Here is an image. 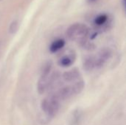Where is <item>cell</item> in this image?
Returning a JSON list of instances; mask_svg holds the SVG:
<instances>
[{"mask_svg": "<svg viewBox=\"0 0 126 125\" xmlns=\"http://www.w3.org/2000/svg\"><path fill=\"white\" fill-rule=\"evenodd\" d=\"M64 44H65V41L63 40H62V39L57 40L51 44L49 49L52 52H55L58 51L59 49H62L63 47Z\"/></svg>", "mask_w": 126, "mask_h": 125, "instance_id": "6", "label": "cell"}, {"mask_svg": "<svg viewBox=\"0 0 126 125\" xmlns=\"http://www.w3.org/2000/svg\"><path fill=\"white\" fill-rule=\"evenodd\" d=\"M18 22H17L16 21H13V22L10 24V28H9L10 32V33H15V32L17 31V29H18Z\"/></svg>", "mask_w": 126, "mask_h": 125, "instance_id": "11", "label": "cell"}, {"mask_svg": "<svg viewBox=\"0 0 126 125\" xmlns=\"http://www.w3.org/2000/svg\"><path fill=\"white\" fill-rule=\"evenodd\" d=\"M80 113L78 111L75 112L74 116L72 117V125H77L78 124V122L80 121Z\"/></svg>", "mask_w": 126, "mask_h": 125, "instance_id": "10", "label": "cell"}, {"mask_svg": "<svg viewBox=\"0 0 126 125\" xmlns=\"http://www.w3.org/2000/svg\"><path fill=\"white\" fill-rule=\"evenodd\" d=\"M92 1H93V0H92Z\"/></svg>", "mask_w": 126, "mask_h": 125, "instance_id": "13", "label": "cell"}, {"mask_svg": "<svg viewBox=\"0 0 126 125\" xmlns=\"http://www.w3.org/2000/svg\"><path fill=\"white\" fill-rule=\"evenodd\" d=\"M80 77L79 71L76 69L66 71L63 74V79L66 82H74L78 80Z\"/></svg>", "mask_w": 126, "mask_h": 125, "instance_id": "4", "label": "cell"}, {"mask_svg": "<svg viewBox=\"0 0 126 125\" xmlns=\"http://www.w3.org/2000/svg\"><path fill=\"white\" fill-rule=\"evenodd\" d=\"M107 19H108V16H107L106 15H105V14H103V15H100L97 16V17L95 18L94 23H95L97 25L100 26V25L104 24L106 22Z\"/></svg>", "mask_w": 126, "mask_h": 125, "instance_id": "9", "label": "cell"}, {"mask_svg": "<svg viewBox=\"0 0 126 125\" xmlns=\"http://www.w3.org/2000/svg\"><path fill=\"white\" fill-rule=\"evenodd\" d=\"M72 87L74 94L77 95L83 91V89L84 88V82L83 80H79V81L75 83L73 85H72Z\"/></svg>", "mask_w": 126, "mask_h": 125, "instance_id": "8", "label": "cell"}, {"mask_svg": "<svg viewBox=\"0 0 126 125\" xmlns=\"http://www.w3.org/2000/svg\"><path fill=\"white\" fill-rule=\"evenodd\" d=\"M95 68H96L95 57L92 56V57H87L83 63V69L87 71H92Z\"/></svg>", "mask_w": 126, "mask_h": 125, "instance_id": "5", "label": "cell"}, {"mask_svg": "<svg viewBox=\"0 0 126 125\" xmlns=\"http://www.w3.org/2000/svg\"><path fill=\"white\" fill-rule=\"evenodd\" d=\"M112 52L110 49L109 48H103L102 49L97 57H95V65L96 68H100L111 58Z\"/></svg>", "mask_w": 126, "mask_h": 125, "instance_id": "3", "label": "cell"}, {"mask_svg": "<svg viewBox=\"0 0 126 125\" xmlns=\"http://www.w3.org/2000/svg\"><path fill=\"white\" fill-rule=\"evenodd\" d=\"M73 62H74V58L72 57V56L66 55V56H63V57H61L59 60L58 63L61 66L67 67V66H69L70 65H72Z\"/></svg>", "mask_w": 126, "mask_h": 125, "instance_id": "7", "label": "cell"}, {"mask_svg": "<svg viewBox=\"0 0 126 125\" xmlns=\"http://www.w3.org/2000/svg\"><path fill=\"white\" fill-rule=\"evenodd\" d=\"M41 110L49 118H53L58 113L60 108V102L52 96L44 99L41 104Z\"/></svg>", "mask_w": 126, "mask_h": 125, "instance_id": "2", "label": "cell"}, {"mask_svg": "<svg viewBox=\"0 0 126 125\" xmlns=\"http://www.w3.org/2000/svg\"><path fill=\"white\" fill-rule=\"evenodd\" d=\"M89 34V27L80 23L72 24L66 31V36L71 41L84 43Z\"/></svg>", "mask_w": 126, "mask_h": 125, "instance_id": "1", "label": "cell"}, {"mask_svg": "<svg viewBox=\"0 0 126 125\" xmlns=\"http://www.w3.org/2000/svg\"><path fill=\"white\" fill-rule=\"evenodd\" d=\"M122 1H123V7L124 8H126V0H122Z\"/></svg>", "mask_w": 126, "mask_h": 125, "instance_id": "12", "label": "cell"}]
</instances>
